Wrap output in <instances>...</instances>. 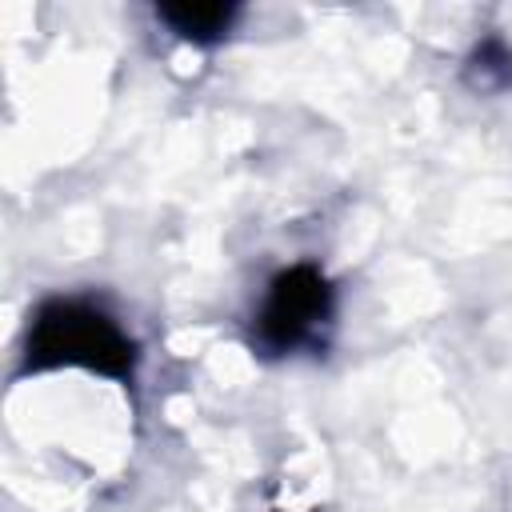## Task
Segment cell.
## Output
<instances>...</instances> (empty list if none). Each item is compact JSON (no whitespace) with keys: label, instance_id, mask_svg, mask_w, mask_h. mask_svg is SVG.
<instances>
[{"label":"cell","instance_id":"cell-3","mask_svg":"<svg viewBox=\"0 0 512 512\" xmlns=\"http://www.w3.org/2000/svg\"><path fill=\"white\" fill-rule=\"evenodd\" d=\"M156 16L180 36V40H192V44H216L232 20H236V4H160Z\"/></svg>","mask_w":512,"mask_h":512},{"label":"cell","instance_id":"cell-4","mask_svg":"<svg viewBox=\"0 0 512 512\" xmlns=\"http://www.w3.org/2000/svg\"><path fill=\"white\" fill-rule=\"evenodd\" d=\"M472 80L480 88H512V52L500 40H484L472 52Z\"/></svg>","mask_w":512,"mask_h":512},{"label":"cell","instance_id":"cell-2","mask_svg":"<svg viewBox=\"0 0 512 512\" xmlns=\"http://www.w3.org/2000/svg\"><path fill=\"white\" fill-rule=\"evenodd\" d=\"M332 284L316 264H292L272 276L268 296L256 312V344L268 356L296 352L316 344L320 332L332 324Z\"/></svg>","mask_w":512,"mask_h":512},{"label":"cell","instance_id":"cell-1","mask_svg":"<svg viewBox=\"0 0 512 512\" xmlns=\"http://www.w3.org/2000/svg\"><path fill=\"white\" fill-rule=\"evenodd\" d=\"M24 368H88L112 380H132L136 368V344L120 332V324L84 300H48L40 304L28 344H24Z\"/></svg>","mask_w":512,"mask_h":512}]
</instances>
